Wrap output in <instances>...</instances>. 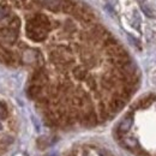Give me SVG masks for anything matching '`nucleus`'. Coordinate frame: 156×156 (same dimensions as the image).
<instances>
[{
  "mask_svg": "<svg viewBox=\"0 0 156 156\" xmlns=\"http://www.w3.org/2000/svg\"><path fill=\"white\" fill-rule=\"evenodd\" d=\"M49 60L59 67H69L73 62V54L70 47L58 46L51 52Z\"/></svg>",
  "mask_w": 156,
  "mask_h": 156,
  "instance_id": "f257e3e1",
  "label": "nucleus"
},
{
  "mask_svg": "<svg viewBox=\"0 0 156 156\" xmlns=\"http://www.w3.org/2000/svg\"><path fill=\"white\" fill-rule=\"evenodd\" d=\"M7 112V109H6V106L2 103V102H0V119H5L6 117V113Z\"/></svg>",
  "mask_w": 156,
  "mask_h": 156,
  "instance_id": "f03ea898",
  "label": "nucleus"
},
{
  "mask_svg": "<svg viewBox=\"0 0 156 156\" xmlns=\"http://www.w3.org/2000/svg\"><path fill=\"white\" fill-rule=\"evenodd\" d=\"M142 10H143V12L148 16V17H154V15H153V12H151V10L149 9V7H147L145 5H142Z\"/></svg>",
  "mask_w": 156,
  "mask_h": 156,
  "instance_id": "7ed1b4c3",
  "label": "nucleus"
},
{
  "mask_svg": "<svg viewBox=\"0 0 156 156\" xmlns=\"http://www.w3.org/2000/svg\"><path fill=\"white\" fill-rule=\"evenodd\" d=\"M106 1H107L109 5H112V6H115L118 4V0H106Z\"/></svg>",
  "mask_w": 156,
  "mask_h": 156,
  "instance_id": "20e7f679",
  "label": "nucleus"
},
{
  "mask_svg": "<svg viewBox=\"0 0 156 156\" xmlns=\"http://www.w3.org/2000/svg\"><path fill=\"white\" fill-rule=\"evenodd\" d=\"M0 127H1V126H0Z\"/></svg>",
  "mask_w": 156,
  "mask_h": 156,
  "instance_id": "39448f33",
  "label": "nucleus"
}]
</instances>
